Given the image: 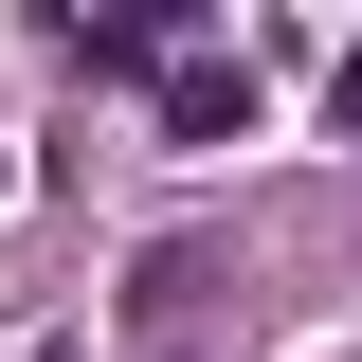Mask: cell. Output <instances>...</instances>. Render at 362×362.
Instances as JSON below:
<instances>
[{"label":"cell","mask_w":362,"mask_h":362,"mask_svg":"<svg viewBox=\"0 0 362 362\" xmlns=\"http://www.w3.org/2000/svg\"><path fill=\"white\" fill-rule=\"evenodd\" d=\"M163 127L181 145H235V127H254V73H235V54H181V73H163Z\"/></svg>","instance_id":"1"},{"label":"cell","mask_w":362,"mask_h":362,"mask_svg":"<svg viewBox=\"0 0 362 362\" xmlns=\"http://www.w3.org/2000/svg\"><path fill=\"white\" fill-rule=\"evenodd\" d=\"M0 181H18V163H0Z\"/></svg>","instance_id":"2"}]
</instances>
